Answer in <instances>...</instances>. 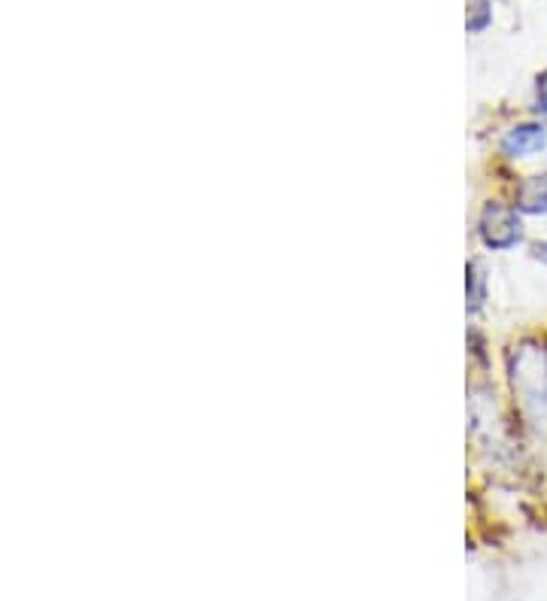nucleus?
Masks as SVG:
<instances>
[{"label": "nucleus", "instance_id": "nucleus-5", "mask_svg": "<svg viewBox=\"0 0 547 601\" xmlns=\"http://www.w3.org/2000/svg\"><path fill=\"white\" fill-rule=\"evenodd\" d=\"M469 300L471 311H478L480 304H483V277L478 274V267H471L469 270Z\"/></svg>", "mask_w": 547, "mask_h": 601}, {"label": "nucleus", "instance_id": "nucleus-1", "mask_svg": "<svg viewBox=\"0 0 547 601\" xmlns=\"http://www.w3.org/2000/svg\"><path fill=\"white\" fill-rule=\"evenodd\" d=\"M480 240L490 249H511L524 240L520 210L514 204H487L480 213Z\"/></svg>", "mask_w": 547, "mask_h": 601}, {"label": "nucleus", "instance_id": "nucleus-2", "mask_svg": "<svg viewBox=\"0 0 547 601\" xmlns=\"http://www.w3.org/2000/svg\"><path fill=\"white\" fill-rule=\"evenodd\" d=\"M547 149L545 122H520L502 137V152L508 158H533Z\"/></svg>", "mask_w": 547, "mask_h": 601}, {"label": "nucleus", "instance_id": "nucleus-3", "mask_svg": "<svg viewBox=\"0 0 547 601\" xmlns=\"http://www.w3.org/2000/svg\"><path fill=\"white\" fill-rule=\"evenodd\" d=\"M514 207L524 216H547V170L545 174H533L517 186L514 195Z\"/></svg>", "mask_w": 547, "mask_h": 601}, {"label": "nucleus", "instance_id": "nucleus-6", "mask_svg": "<svg viewBox=\"0 0 547 601\" xmlns=\"http://www.w3.org/2000/svg\"><path fill=\"white\" fill-rule=\"evenodd\" d=\"M533 258H538L541 265H547V237H545V240H538V244L533 246Z\"/></svg>", "mask_w": 547, "mask_h": 601}, {"label": "nucleus", "instance_id": "nucleus-4", "mask_svg": "<svg viewBox=\"0 0 547 601\" xmlns=\"http://www.w3.org/2000/svg\"><path fill=\"white\" fill-rule=\"evenodd\" d=\"M487 22H490V7H487V0H471L469 31H483Z\"/></svg>", "mask_w": 547, "mask_h": 601}]
</instances>
